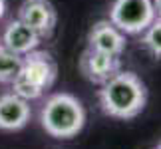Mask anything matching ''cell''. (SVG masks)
I'll list each match as a JSON object with an SVG mask.
<instances>
[{
	"label": "cell",
	"instance_id": "1",
	"mask_svg": "<svg viewBox=\"0 0 161 149\" xmlns=\"http://www.w3.org/2000/svg\"><path fill=\"white\" fill-rule=\"evenodd\" d=\"M97 102L106 115L114 119H133L147 105V88L135 72L119 70L97 90Z\"/></svg>",
	"mask_w": 161,
	"mask_h": 149
},
{
	"label": "cell",
	"instance_id": "2",
	"mask_svg": "<svg viewBox=\"0 0 161 149\" xmlns=\"http://www.w3.org/2000/svg\"><path fill=\"white\" fill-rule=\"evenodd\" d=\"M40 125L56 139H72L86 125V109L82 102L66 91L46 97L40 108Z\"/></svg>",
	"mask_w": 161,
	"mask_h": 149
},
{
	"label": "cell",
	"instance_id": "3",
	"mask_svg": "<svg viewBox=\"0 0 161 149\" xmlns=\"http://www.w3.org/2000/svg\"><path fill=\"white\" fill-rule=\"evenodd\" d=\"M56 78H58V64L52 58V54L36 48L26 56H22L20 72L10 86L14 94L28 102H34L52 90Z\"/></svg>",
	"mask_w": 161,
	"mask_h": 149
},
{
	"label": "cell",
	"instance_id": "4",
	"mask_svg": "<svg viewBox=\"0 0 161 149\" xmlns=\"http://www.w3.org/2000/svg\"><path fill=\"white\" fill-rule=\"evenodd\" d=\"M108 20L125 36H139L155 20V8L151 0H114Z\"/></svg>",
	"mask_w": 161,
	"mask_h": 149
},
{
	"label": "cell",
	"instance_id": "5",
	"mask_svg": "<svg viewBox=\"0 0 161 149\" xmlns=\"http://www.w3.org/2000/svg\"><path fill=\"white\" fill-rule=\"evenodd\" d=\"M80 74L92 84H106L109 78H114L121 70V56L106 54L94 48H86L78 62Z\"/></svg>",
	"mask_w": 161,
	"mask_h": 149
},
{
	"label": "cell",
	"instance_id": "6",
	"mask_svg": "<svg viewBox=\"0 0 161 149\" xmlns=\"http://www.w3.org/2000/svg\"><path fill=\"white\" fill-rule=\"evenodd\" d=\"M16 18L30 26L40 38H50L58 24V12L50 0H24Z\"/></svg>",
	"mask_w": 161,
	"mask_h": 149
},
{
	"label": "cell",
	"instance_id": "7",
	"mask_svg": "<svg viewBox=\"0 0 161 149\" xmlns=\"http://www.w3.org/2000/svg\"><path fill=\"white\" fill-rule=\"evenodd\" d=\"M32 115L30 102L14 91L0 96V129L2 131H18L26 127Z\"/></svg>",
	"mask_w": 161,
	"mask_h": 149
},
{
	"label": "cell",
	"instance_id": "8",
	"mask_svg": "<svg viewBox=\"0 0 161 149\" xmlns=\"http://www.w3.org/2000/svg\"><path fill=\"white\" fill-rule=\"evenodd\" d=\"M88 48L100 50L106 54L121 56L127 48V38L109 20H97L88 32Z\"/></svg>",
	"mask_w": 161,
	"mask_h": 149
},
{
	"label": "cell",
	"instance_id": "9",
	"mask_svg": "<svg viewBox=\"0 0 161 149\" xmlns=\"http://www.w3.org/2000/svg\"><path fill=\"white\" fill-rule=\"evenodd\" d=\"M40 36L18 18L10 20L0 34V46L20 56H26L28 52L36 50L40 46Z\"/></svg>",
	"mask_w": 161,
	"mask_h": 149
},
{
	"label": "cell",
	"instance_id": "10",
	"mask_svg": "<svg viewBox=\"0 0 161 149\" xmlns=\"http://www.w3.org/2000/svg\"><path fill=\"white\" fill-rule=\"evenodd\" d=\"M22 66V56L0 46V84H12Z\"/></svg>",
	"mask_w": 161,
	"mask_h": 149
},
{
	"label": "cell",
	"instance_id": "11",
	"mask_svg": "<svg viewBox=\"0 0 161 149\" xmlns=\"http://www.w3.org/2000/svg\"><path fill=\"white\" fill-rule=\"evenodd\" d=\"M139 36H141V46H143L153 58L161 60V18L155 16V20H153Z\"/></svg>",
	"mask_w": 161,
	"mask_h": 149
},
{
	"label": "cell",
	"instance_id": "12",
	"mask_svg": "<svg viewBox=\"0 0 161 149\" xmlns=\"http://www.w3.org/2000/svg\"><path fill=\"white\" fill-rule=\"evenodd\" d=\"M153 2V8H155V16L161 18V0H151Z\"/></svg>",
	"mask_w": 161,
	"mask_h": 149
},
{
	"label": "cell",
	"instance_id": "13",
	"mask_svg": "<svg viewBox=\"0 0 161 149\" xmlns=\"http://www.w3.org/2000/svg\"><path fill=\"white\" fill-rule=\"evenodd\" d=\"M4 12H6V0H0V20H2Z\"/></svg>",
	"mask_w": 161,
	"mask_h": 149
},
{
	"label": "cell",
	"instance_id": "14",
	"mask_svg": "<svg viewBox=\"0 0 161 149\" xmlns=\"http://www.w3.org/2000/svg\"><path fill=\"white\" fill-rule=\"evenodd\" d=\"M155 149H161V141H159V145H157V147H155Z\"/></svg>",
	"mask_w": 161,
	"mask_h": 149
},
{
	"label": "cell",
	"instance_id": "15",
	"mask_svg": "<svg viewBox=\"0 0 161 149\" xmlns=\"http://www.w3.org/2000/svg\"><path fill=\"white\" fill-rule=\"evenodd\" d=\"M153 149H155V147H153Z\"/></svg>",
	"mask_w": 161,
	"mask_h": 149
}]
</instances>
